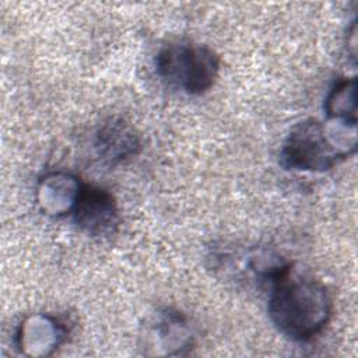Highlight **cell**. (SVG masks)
<instances>
[{
  "label": "cell",
  "mask_w": 358,
  "mask_h": 358,
  "mask_svg": "<svg viewBox=\"0 0 358 358\" xmlns=\"http://www.w3.org/2000/svg\"><path fill=\"white\" fill-rule=\"evenodd\" d=\"M270 288L268 316L284 336L295 341H308L324 329L333 303L320 281L294 274L289 268Z\"/></svg>",
  "instance_id": "6da1fadb"
},
{
  "label": "cell",
  "mask_w": 358,
  "mask_h": 358,
  "mask_svg": "<svg viewBox=\"0 0 358 358\" xmlns=\"http://www.w3.org/2000/svg\"><path fill=\"white\" fill-rule=\"evenodd\" d=\"M355 148L357 124L306 119L288 133L281 148V164L292 171L324 172L354 154Z\"/></svg>",
  "instance_id": "7a4b0ae2"
},
{
  "label": "cell",
  "mask_w": 358,
  "mask_h": 358,
  "mask_svg": "<svg viewBox=\"0 0 358 358\" xmlns=\"http://www.w3.org/2000/svg\"><path fill=\"white\" fill-rule=\"evenodd\" d=\"M158 76L190 95L207 92L220 71V57L208 46L175 41L162 46L155 59Z\"/></svg>",
  "instance_id": "3957f363"
},
{
  "label": "cell",
  "mask_w": 358,
  "mask_h": 358,
  "mask_svg": "<svg viewBox=\"0 0 358 358\" xmlns=\"http://www.w3.org/2000/svg\"><path fill=\"white\" fill-rule=\"evenodd\" d=\"M71 214L74 222L94 236L110 235L119 224V210L113 194L95 185H81Z\"/></svg>",
  "instance_id": "277c9868"
},
{
  "label": "cell",
  "mask_w": 358,
  "mask_h": 358,
  "mask_svg": "<svg viewBox=\"0 0 358 358\" xmlns=\"http://www.w3.org/2000/svg\"><path fill=\"white\" fill-rule=\"evenodd\" d=\"M66 329L57 319L34 313L25 317L15 331V345L28 357L50 355L64 340Z\"/></svg>",
  "instance_id": "5b68a950"
},
{
  "label": "cell",
  "mask_w": 358,
  "mask_h": 358,
  "mask_svg": "<svg viewBox=\"0 0 358 358\" xmlns=\"http://www.w3.org/2000/svg\"><path fill=\"white\" fill-rule=\"evenodd\" d=\"M141 147L136 129L122 117H109L95 134L98 155L108 164H120L137 155Z\"/></svg>",
  "instance_id": "8992f818"
},
{
  "label": "cell",
  "mask_w": 358,
  "mask_h": 358,
  "mask_svg": "<svg viewBox=\"0 0 358 358\" xmlns=\"http://www.w3.org/2000/svg\"><path fill=\"white\" fill-rule=\"evenodd\" d=\"M80 180L66 172H50L41 178L36 201L41 210L53 217L71 214L81 189Z\"/></svg>",
  "instance_id": "52a82bcc"
},
{
  "label": "cell",
  "mask_w": 358,
  "mask_h": 358,
  "mask_svg": "<svg viewBox=\"0 0 358 358\" xmlns=\"http://www.w3.org/2000/svg\"><path fill=\"white\" fill-rule=\"evenodd\" d=\"M151 345L157 348L155 354H182L193 343L192 330L182 315L172 310L159 313L157 323H154L151 331Z\"/></svg>",
  "instance_id": "ba28073f"
},
{
  "label": "cell",
  "mask_w": 358,
  "mask_h": 358,
  "mask_svg": "<svg viewBox=\"0 0 358 358\" xmlns=\"http://www.w3.org/2000/svg\"><path fill=\"white\" fill-rule=\"evenodd\" d=\"M357 80L341 78L334 83L324 101L327 120L357 124Z\"/></svg>",
  "instance_id": "9c48e42d"
},
{
  "label": "cell",
  "mask_w": 358,
  "mask_h": 358,
  "mask_svg": "<svg viewBox=\"0 0 358 358\" xmlns=\"http://www.w3.org/2000/svg\"><path fill=\"white\" fill-rule=\"evenodd\" d=\"M347 52L350 55V57L355 62L357 59V27H355V20L351 22V27L347 28Z\"/></svg>",
  "instance_id": "30bf717a"
}]
</instances>
